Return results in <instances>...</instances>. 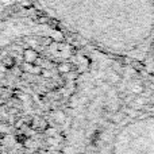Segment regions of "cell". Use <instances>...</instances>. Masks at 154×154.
<instances>
[{
	"mask_svg": "<svg viewBox=\"0 0 154 154\" xmlns=\"http://www.w3.org/2000/svg\"><path fill=\"white\" fill-rule=\"evenodd\" d=\"M131 89H133V92L137 93V95H141V93L145 91V89H143V85H142L141 82H135V84H133Z\"/></svg>",
	"mask_w": 154,
	"mask_h": 154,
	"instance_id": "7a4b0ae2",
	"label": "cell"
},
{
	"mask_svg": "<svg viewBox=\"0 0 154 154\" xmlns=\"http://www.w3.org/2000/svg\"><path fill=\"white\" fill-rule=\"evenodd\" d=\"M42 2L68 27L112 48H135L154 34V0Z\"/></svg>",
	"mask_w": 154,
	"mask_h": 154,
	"instance_id": "6da1fadb",
	"label": "cell"
}]
</instances>
